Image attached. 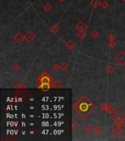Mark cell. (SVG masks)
<instances>
[{
    "mask_svg": "<svg viewBox=\"0 0 125 141\" xmlns=\"http://www.w3.org/2000/svg\"><path fill=\"white\" fill-rule=\"evenodd\" d=\"M95 108L96 106L86 95H83L73 105V109L83 118H86L88 115H90Z\"/></svg>",
    "mask_w": 125,
    "mask_h": 141,
    "instance_id": "obj_1",
    "label": "cell"
},
{
    "mask_svg": "<svg viewBox=\"0 0 125 141\" xmlns=\"http://www.w3.org/2000/svg\"><path fill=\"white\" fill-rule=\"evenodd\" d=\"M39 79H40V84H52L53 82L52 78L50 77V76L46 72H44L42 74L40 77Z\"/></svg>",
    "mask_w": 125,
    "mask_h": 141,
    "instance_id": "obj_2",
    "label": "cell"
},
{
    "mask_svg": "<svg viewBox=\"0 0 125 141\" xmlns=\"http://www.w3.org/2000/svg\"><path fill=\"white\" fill-rule=\"evenodd\" d=\"M112 119L114 122H118L120 121H125V116L120 111H116V112L112 115Z\"/></svg>",
    "mask_w": 125,
    "mask_h": 141,
    "instance_id": "obj_3",
    "label": "cell"
},
{
    "mask_svg": "<svg viewBox=\"0 0 125 141\" xmlns=\"http://www.w3.org/2000/svg\"><path fill=\"white\" fill-rule=\"evenodd\" d=\"M112 135L115 138H120L121 137H122L124 135V132L123 130L122 129V128H119V127H116L114 128L113 130H112Z\"/></svg>",
    "mask_w": 125,
    "mask_h": 141,
    "instance_id": "obj_4",
    "label": "cell"
},
{
    "mask_svg": "<svg viewBox=\"0 0 125 141\" xmlns=\"http://www.w3.org/2000/svg\"><path fill=\"white\" fill-rule=\"evenodd\" d=\"M115 60L120 65H123L125 64V53L124 51H120L118 55L115 57Z\"/></svg>",
    "mask_w": 125,
    "mask_h": 141,
    "instance_id": "obj_5",
    "label": "cell"
},
{
    "mask_svg": "<svg viewBox=\"0 0 125 141\" xmlns=\"http://www.w3.org/2000/svg\"><path fill=\"white\" fill-rule=\"evenodd\" d=\"M13 39L15 40V41L17 43V44H21L24 40H25V35H22L20 32L16 33L14 37H13Z\"/></svg>",
    "mask_w": 125,
    "mask_h": 141,
    "instance_id": "obj_6",
    "label": "cell"
},
{
    "mask_svg": "<svg viewBox=\"0 0 125 141\" xmlns=\"http://www.w3.org/2000/svg\"><path fill=\"white\" fill-rule=\"evenodd\" d=\"M35 38L36 36L33 34L32 31H28L25 35V40H26L28 43H32L35 39Z\"/></svg>",
    "mask_w": 125,
    "mask_h": 141,
    "instance_id": "obj_7",
    "label": "cell"
},
{
    "mask_svg": "<svg viewBox=\"0 0 125 141\" xmlns=\"http://www.w3.org/2000/svg\"><path fill=\"white\" fill-rule=\"evenodd\" d=\"M86 28H87L86 25L85 24V23H84L83 21H81L75 26V29H76V30L78 31V32L85 31V30H86Z\"/></svg>",
    "mask_w": 125,
    "mask_h": 141,
    "instance_id": "obj_8",
    "label": "cell"
},
{
    "mask_svg": "<svg viewBox=\"0 0 125 141\" xmlns=\"http://www.w3.org/2000/svg\"><path fill=\"white\" fill-rule=\"evenodd\" d=\"M65 46H66V47H67L69 50L72 51V50H73V49L75 48V44L72 40H70V41H68L66 43Z\"/></svg>",
    "mask_w": 125,
    "mask_h": 141,
    "instance_id": "obj_9",
    "label": "cell"
},
{
    "mask_svg": "<svg viewBox=\"0 0 125 141\" xmlns=\"http://www.w3.org/2000/svg\"><path fill=\"white\" fill-rule=\"evenodd\" d=\"M51 87H52L53 88H54V89H61V88H62L63 85H62V84L60 82H59V81H54V82H53V83L51 84Z\"/></svg>",
    "mask_w": 125,
    "mask_h": 141,
    "instance_id": "obj_10",
    "label": "cell"
},
{
    "mask_svg": "<svg viewBox=\"0 0 125 141\" xmlns=\"http://www.w3.org/2000/svg\"><path fill=\"white\" fill-rule=\"evenodd\" d=\"M90 4L94 8H97L101 5L102 2L100 0H92V1H91Z\"/></svg>",
    "mask_w": 125,
    "mask_h": 141,
    "instance_id": "obj_11",
    "label": "cell"
},
{
    "mask_svg": "<svg viewBox=\"0 0 125 141\" xmlns=\"http://www.w3.org/2000/svg\"><path fill=\"white\" fill-rule=\"evenodd\" d=\"M50 86H51V84H40V85L38 88L42 91H47L50 88Z\"/></svg>",
    "mask_w": 125,
    "mask_h": 141,
    "instance_id": "obj_12",
    "label": "cell"
},
{
    "mask_svg": "<svg viewBox=\"0 0 125 141\" xmlns=\"http://www.w3.org/2000/svg\"><path fill=\"white\" fill-rule=\"evenodd\" d=\"M50 32H53V34H56L57 32H59V26H58L57 24H53V26H51V27H50Z\"/></svg>",
    "mask_w": 125,
    "mask_h": 141,
    "instance_id": "obj_13",
    "label": "cell"
},
{
    "mask_svg": "<svg viewBox=\"0 0 125 141\" xmlns=\"http://www.w3.org/2000/svg\"><path fill=\"white\" fill-rule=\"evenodd\" d=\"M52 8H53V7H52V5H51L49 2H47V3L44 5V7H43L44 10H45V12H47V13L51 11Z\"/></svg>",
    "mask_w": 125,
    "mask_h": 141,
    "instance_id": "obj_14",
    "label": "cell"
},
{
    "mask_svg": "<svg viewBox=\"0 0 125 141\" xmlns=\"http://www.w3.org/2000/svg\"><path fill=\"white\" fill-rule=\"evenodd\" d=\"M77 36H78L81 40H83L84 38H86L87 34H86V32L85 31H83V32H78L77 33Z\"/></svg>",
    "mask_w": 125,
    "mask_h": 141,
    "instance_id": "obj_15",
    "label": "cell"
},
{
    "mask_svg": "<svg viewBox=\"0 0 125 141\" xmlns=\"http://www.w3.org/2000/svg\"><path fill=\"white\" fill-rule=\"evenodd\" d=\"M115 68L113 65H108L106 68H105V71L108 73V74H112L113 71H114Z\"/></svg>",
    "mask_w": 125,
    "mask_h": 141,
    "instance_id": "obj_16",
    "label": "cell"
},
{
    "mask_svg": "<svg viewBox=\"0 0 125 141\" xmlns=\"http://www.w3.org/2000/svg\"><path fill=\"white\" fill-rule=\"evenodd\" d=\"M106 112H108L110 115H113L116 112V110H115V108H114L113 107H112V106L109 105V106H108V109H107V110H106Z\"/></svg>",
    "mask_w": 125,
    "mask_h": 141,
    "instance_id": "obj_17",
    "label": "cell"
},
{
    "mask_svg": "<svg viewBox=\"0 0 125 141\" xmlns=\"http://www.w3.org/2000/svg\"><path fill=\"white\" fill-rule=\"evenodd\" d=\"M91 36L92 38L97 39V38L100 36V33H99L97 30H93V31L91 32Z\"/></svg>",
    "mask_w": 125,
    "mask_h": 141,
    "instance_id": "obj_18",
    "label": "cell"
},
{
    "mask_svg": "<svg viewBox=\"0 0 125 141\" xmlns=\"http://www.w3.org/2000/svg\"><path fill=\"white\" fill-rule=\"evenodd\" d=\"M78 127V124H77V122L75 120H73L72 121V132H75Z\"/></svg>",
    "mask_w": 125,
    "mask_h": 141,
    "instance_id": "obj_19",
    "label": "cell"
},
{
    "mask_svg": "<svg viewBox=\"0 0 125 141\" xmlns=\"http://www.w3.org/2000/svg\"><path fill=\"white\" fill-rule=\"evenodd\" d=\"M60 68L63 71H66L68 68V65L65 63H62L60 65Z\"/></svg>",
    "mask_w": 125,
    "mask_h": 141,
    "instance_id": "obj_20",
    "label": "cell"
},
{
    "mask_svg": "<svg viewBox=\"0 0 125 141\" xmlns=\"http://www.w3.org/2000/svg\"><path fill=\"white\" fill-rule=\"evenodd\" d=\"M115 125L116 127H119V128H122L125 126V122L124 121H120L118 122H115Z\"/></svg>",
    "mask_w": 125,
    "mask_h": 141,
    "instance_id": "obj_21",
    "label": "cell"
},
{
    "mask_svg": "<svg viewBox=\"0 0 125 141\" xmlns=\"http://www.w3.org/2000/svg\"><path fill=\"white\" fill-rule=\"evenodd\" d=\"M85 130H86V132H88V133H90V132H91L93 130H94V129H93V127H92V126L91 125H87L86 126V128H85Z\"/></svg>",
    "mask_w": 125,
    "mask_h": 141,
    "instance_id": "obj_22",
    "label": "cell"
},
{
    "mask_svg": "<svg viewBox=\"0 0 125 141\" xmlns=\"http://www.w3.org/2000/svg\"><path fill=\"white\" fill-rule=\"evenodd\" d=\"M52 69L55 71V72H58L60 68V65H59L58 64H53L52 66Z\"/></svg>",
    "mask_w": 125,
    "mask_h": 141,
    "instance_id": "obj_23",
    "label": "cell"
},
{
    "mask_svg": "<svg viewBox=\"0 0 125 141\" xmlns=\"http://www.w3.org/2000/svg\"><path fill=\"white\" fill-rule=\"evenodd\" d=\"M115 39H116V37H115V35H113V34H110V35L108 36V40L110 42L114 41H115Z\"/></svg>",
    "mask_w": 125,
    "mask_h": 141,
    "instance_id": "obj_24",
    "label": "cell"
},
{
    "mask_svg": "<svg viewBox=\"0 0 125 141\" xmlns=\"http://www.w3.org/2000/svg\"><path fill=\"white\" fill-rule=\"evenodd\" d=\"M94 132H96V134H97V135H100V134H102V129L101 127L97 126V127H96V128L94 129Z\"/></svg>",
    "mask_w": 125,
    "mask_h": 141,
    "instance_id": "obj_25",
    "label": "cell"
},
{
    "mask_svg": "<svg viewBox=\"0 0 125 141\" xmlns=\"http://www.w3.org/2000/svg\"><path fill=\"white\" fill-rule=\"evenodd\" d=\"M108 106H109V104L104 103V104H101V106H100V108H101V109H102L103 111H105V112H106V110H107V109H108Z\"/></svg>",
    "mask_w": 125,
    "mask_h": 141,
    "instance_id": "obj_26",
    "label": "cell"
},
{
    "mask_svg": "<svg viewBox=\"0 0 125 141\" xmlns=\"http://www.w3.org/2000/svg\"><path fill=\"white\" fill-rule=\"evenodd\" d=\"M101 6H102L104 9H106V8H108V7L109 6V4H108V2L107 1H104L102 2Z\"/></svg>",
    "mask_w": 125,
    "mask_h": 141,
    "instance_id": "obj_27",
    "label": "cell"
},
{
    "mask_svg": "<svg viewBox=\"0 0 125 141\" xmlns=\"http://www.w3.org/2000/svg\"><path fill=\"white\" fill-rule=\"evenodd\" d=\"M108 46L110 48H115L116 46H117V44L116 43V42H114V41H112V42H110L109 43V44H108Z\"/></svg>",
    "mask_w": 125,
    "mask_h": 141,
    "instance_id": "obj_28",
    "label": "cell"
},
{
    "mask_svg": "<svg viewBox=\"0 0 125 141\" xmlns=\"http://www.w3.org/2000/svg\"><path fill=\"white\" fill-rule=\"evenodd\" d=\"M12 70L14 71H18V70H19V65H17V64H14L13 65H12Z\"/></svg>",
    "mask_w": 125,
    "mask_h": 141,
    "instance_id": "obj_29",
    "label": "cell"
},
{
    "mask_svg": "<svg viewBox=\"0 0 125 141\" xmlns=\"http://www.w3.org/2000/svg\"><path fill=\"white\" fill-rule=\"evenodd\" d=\"M15 88H25L26 86H25L24 84H23V83H20V84L16 85L15 86Z\"/></svg>",
    "mask_w": 125,
    "mask_h": 141,
    "instance_id": "obj_30",
    "label": "cell"
},
{
    "mask_svg": "<svg viewBox=\"0 0 125 141\" xmlns=\"http://www.w3.org/2000/svg\"><path fill=\"white\" fill-rule=\"evenodd\" d=\"M58 1H59V2H64V1L65 0H58Z\"/></svg>",
    "mask_w": 125,
    "mask_h": 141,
    "instance_id": "obj_31",
    "label": "cell"
},
{
    "mask_svg": "<svg viewBox=\"0 0 125 141\" xmlns=\"http://www.w3.org/2000/svg\"><path fill=\"white\" fill-rule=\"evenodd\" d=\"M122 1H125V0H122Z\"/></svg>",
    "mask_w": 125,
    "mask_h": 141,
    "instance_id": "obj_32",
    "label": "cell"
}]
</instances>
